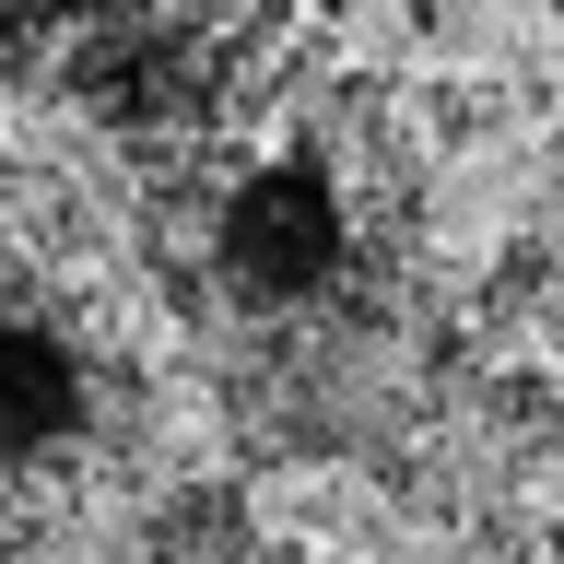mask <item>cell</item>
I'll return each instance as SVG.
<instances>
[{"mask_svg": "<svg viewBox=\"0 0 564 564\" xmlns=\"http://www.w3.org/2000/svg\"><path fill=\"white\" fill-rule=\"evenodd\" d=\"M70 423H83V365L59 352V329H24V317H0V458L59 447Z\"/></svg>", "mask_w": 564, "mask_h": 564, "instance_id": "1", "label": "cell"}]
</instances>
